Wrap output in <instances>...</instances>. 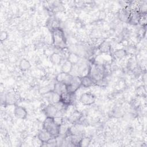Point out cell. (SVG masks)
<instances>
[{"instance_id": "obj_1", "label": "cell", "mask_w": 147, "mask_h": 147, "mask_svg": "<svg viewBox=\"0 0 147 147\" xmlns=\"http://www.w3.org/2000/svg\"><path fill=\"white\" fill-rule=\"evenodd\" d=\"M95 82V84L102 83L106 77V68L105 65L98 62H93L89 65L87 74Z\"/></svg>"}, {"instance_id": "obj_2", "label": "cell", "mask_w": 147, "mask_h": 147, "mask_svg": "<svg viewBox=\"0 0 147 147\" xmlns=\"http://www.w3.org/2000/svg\"><path fill=\"white\" fill-rule=\"evenodd\" d=\"M51 32L53 45L59 49H65L67 46V42L64 30L59 27Z\"/></svg>"}, {"instance_id": "obj_3", "label": "cell", "mask_w": 147, "mask_h": 147, "mask_svg": "<svg viewBox=\"0 0 147 147\" xmlns=\"http://www.w3.org/2000/svg\"><path fill=\"white\" fill-rule=\"evenodd\" d=\"M42 128L47 131L53 137L60 135V125L56 122L54 118L47 117L42 123Z\"/></svg>"}, {"instance_id": "obj_4", "label": "cell", "mask_w": 147, "mask_h": 147, "mask_svg": "<svg viewBox=\"0 0 147 147\" xmlns=\"http://www.w3.org/2000/svg\"><path fill=\"white\" fill-rule=\"evenodd\" d=\"M65 86L68 92L75 93L81 86L80 77L73 75L68 83L65 84Z\"/></svg>"}, {"instance_id": "obj_5", "label": "cell", "mask_w": 147, "mask_h": 147, "mask_svg": "<svg viewBox=\"0 0 147 147\" xmlns=\"http://www.w3.org/2000/svg\"><path fill=\"white\" fill-rule=\"evenodd\" d=\"M96 99V96L92 92H85L80 96L79 101L83 105L90 106L95 102Z\"/></svg>"}, {"instance_id": "obj_6", "label": "cell", "mask_w": 147, "mask_h": 147, "mask_svg": "<svg viewBox=\"0 0 147 147\" xmlns=\"http://www.w3.org/2000/svg\"><path fill=\"white\" fill-rule=\"evenodd\" d=\"M75 98V93L65 91L60 95V102L66 106H69L73 104Z\"/></svg>"}, {"instance_id": "obj_7", "label": "cell", "mask_w": 147, "mask_h": 147, "mask_svg": "<svg viewBox=\"0 0 147 147\" xmlns=\"http://www.w3.org/2000/svg\"><path fill=\"white\" fill-rule=\"evenodd\" d=\"M143 14H142L138 9H131L127 23L131 25H137L140 24Z\"/></svg>"}, {"instance_id": "obj_8", "label": "cell", "mask_w": 147, "mask_h": 147, "mask_svg": "<svg viewBox=\"0 0 147 147\" xmlns=\"http://www.w3.org/2000/svg\"><path fill=\"white\" fill-rule=\"evenodd\" d=\"M14 115L18 119H25L28 116V111L24 107L15 105L14 109Z\"/></svg>"}, {"instance_id": "obj_9", "label": "cell", "mask_w": 147, "mask_h": 147, "mask_svg": "<svg viewBox=\"0 0 147 147\" xmlns=\"http://www.w3.org/2000/svg\"><path fill=\"white\" fill-rule=\"evenodd\" d=\"M37 139L43 144H47L53 138V137L43 128L39 130L37 133Z\"/></svg>"}, {"instance_id": "obj_10", "label": "cell", "mask_w": 147, "mask_h": 147, "mask_svg": "<svg viewBox=\"0 0 147 147\" xmlns=\"http://www.w3.org/2000/svg\"><path fill=\"white\" fill-rule=\"evenodd\" d=\"M131 10V9H130L129 7H124L119 10L118 13L119 19L122 22L127 23L130 14Z\"/></svg>"}, {"instance_id": "obj_11", "label": "cell", "mask_w": 147, "mask_h": 147, "mask_svg": "<svg viewBox=\"0 0 147 147\" xmlns=\"http://www.w3.org/2000/svg\"><path fill=\"white\" fill-rule=\"evenodd\" d=\"M80 84L81 86L85 88H88L95 85V83L89 75H86L80 77Z\"/></svg>"}, {"instance_id": "obj_12", "label": "cell", "mask_w": 147, "mask_h": 147, "mask_svg": "<svg viewBox=\"0 0 147 147\" xmlns=\"http://www.w3.org/2000/svg\"><path fill=\"white\" fill-rule=\"evenodd\" d=\"M4 101L6 105H15L16 103L17 102V95L13 92H9L6 94Z\"/></svg>"}, {"instance_id": "obj_13", "label": "cell", "mask_w": 147, "mask_h": 147, "mask_svg": "<svg viewBox=\"0 0 147 147\" xmlns=\"http://www.w3.org/2000/svg\"><path fill=\"white\" fill-rule=\"evenodd\" d=\"M82 116H83L82 114L80 113L79 111H75L68 117V121L73 124L78 123L79 121L80 120Z\"/></svg>"}, {"instance_id": "obj_14", "label": "cell", "mask_w": 147, "mask_h": 147, "mask_svg": "<svg viewBox=\"0 0 147 147\" xmlns=\"http://www.w3.org/2000/svg\"><path fill=\"white\" fill-rule=\"evenodd\" d=\"M49 60L54 65L59 64L62 60L61 56L57 52H53L49 56Z\"/></svg>"}, {"instance_id": "obj_15", "label": "cell", "mask_w": 147, "mask_h": 147, "mask_svg": "<svg viewBox=\"0 0 147 147\" xmlns=\"http://www.w3.org/2000/svg\"><path fill=\"white\" fill-rule=\"evenodd\" d=\"M98 49L101 53H109L111 51V44L109 41H102L98 47Z\"/></svg>"}, {"instance_id": "obj_16", "label": "cell", "mask_w": 147, "mask_h": 147, "mask_svg": "<svg viewBox=\"0 0 147 147\" xmlns=\"http://www.w3.org/2000/svg\"><path fill=\"white\" fill-rule=\"evenodd\" d=\"M31 67L30 61L26 59H22L19 63V68L22 71H26Z\"/></svg>"}, {"instance_id": "obj_17", "label": "cell", "mask_w": 147, "mask_h": 147, "mask_svg": "<svg viewBox=\"0 0 147 147\" xmlns=\"http://www.w3.org/2000/svg\"><path fill=\"white\" fill-rule=\"evenodd\" d=\"M47 26L48 28L50 29L51 31L52 30L59 28L60 27V23L57 18H51L48 22H47Z\"/></svg>"}, {"instance_id": "obj_18", "label": "cell", "mask_w": 147, "mask_h": 147, "mask_svg": "<svg viewBox=\"0 0 147 147\" xmlns=\"http://www.w3.org/2000/svg\"><path fill=\"white\" fill-rule=\"evenodd\" d=\"M74 65H73L71 62L66 60L61 65V72L71 74L73 69Z\"/></svg>"}, {"instance_id": "obj_19", "label": "cell", "mask_w": 147, "mask_h": 147, "mask_svg": "<svg viewBox=\"0 0 147 147\" xmlns=\"http://www.w3.org/2000/svg\"><path fill=\"white\" fill-rule=\"evenodd\" d=\"M53 91L59 94L60 95L64 92L67 91L65 85L64 83L60 82H56V83L55 84V87Z\"/></svg>"}, {"instance_id": "obj_20", "label": "cell", "mask_w": 147, "mask_h": 147, "mask_svg": "<svg viewBox=\"0 0 147 147\" xmlns=\"http://www.w3.org/2000/svg\"><path fill=\"white\" fill-rule=\"evenodd\" d=\"M127 54L126 51L123 49H117L113 53V56L114 59L117 60H121Z\"/></svg>"}, {"instance_id": "obj_21", "label": "cell", "mask_w": 147, "mask_h": 147, "mask_svg": "<svg viewBox=\"0 0 147 147\" xmlns=\"http://www.w3.org/2000/svg\"><path fill=\"white\" fill-rule=\"evenodd\" d=\"M79 60L80 58L78 54L75 53H71L68 56L67 60L71 62L73 65H76L79 62Z\"/></svg>"}, {"instance_id": "obj_22", "label": "cell", "mask_w": 147, "mask_h": 147, "mask_svg": "<svg viewBox=\"0 0 147 147\" xmlns=\"http://www.w3.org/2000/svg\"><path fill=\"white\" fill-rule=\"evenodd\" d=\"M50 99L52 102L51 103H58L60 102V94L53 91H51Z\"/></svg>"}, {"instance_id": "obj_23", "label": "cell", "mask_w": 147, "mask_h": 147, "mask_svg": "<svg viewBox=\"0 0 147 147\" xmlns=\"http://www.w3.org/2000/svg\"><path fill=\"white\" fill-rule=\"evenodd\" d=\"M7 37H8V34H7V33L6 31H2L1 32L0 39H1V42H3L5 40H6Z\"/></svg>"}]
</instances>
